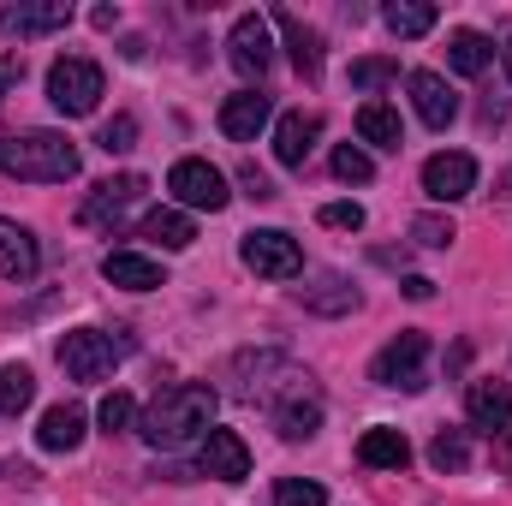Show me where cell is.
<instances>
[{
  "mask_svg": "<svg viewBox=\"0 0 512 506\" xmlns=\"http://www.w3.org/2000/svg\"><path fill=\"white\" fill-rule=\"evenodd\" d=\"M126 334H102V328H72L66 340H60V370L72 381H108L114 376V364L126 358Z\"/></svg>",
  "mask_w": 512,
  "mask_h": 506,
  "instance_id": "obj_5",
  "label": "cell"
},
{
  "mask_svg": "<svg viewBox=\"0 0 512 506\" xmlns=\"http://www.w3.org/2000/svg\"><path fill=\"white\" fill-rule=\"evenodd\" d=\"M370 381L399 387V393H423L429 387V334H417V328L393 334L376 352V364H370Z\"/></svg>",
  "mask_w": 512,
  "mask_h": 506,
  "instance_id": "obj_6",
  "label": "cell"
},
{
  "mask_svg": "<svg viewBox=\"0 0 512 506\" xmlns=\"http://www.w3.org/2000/svg\"><path fill=\"white\" fill-rule=\"evenodd\" d=\"M298 304L316 310V316H352L358 310V286L346 274H316V280L298 286Z\"/></svg>",
  "mask_w": 512,
  "mask_h": 506,
  "instance_id": "obj_16",
  "label": "cell"
},
{
  "mask_svg": "<svg viewBox=\"0 0 512 506\" xmlns=\"http://www.w3.org/2000/svg\"><path fill=\"white\" fill-rule=\"evenodd\" d=\"M96 143H102L108 155H126V149H137V120H131V114H120V120H108Z\"/></svg>",
  "mask_w": 512,
  "mask_h": 506,
  "instance_id": "obj_37",
  "label": "cell"
},
{
  "mask_svg": "<svg viewBox=\"0 0 512 506\" xmlns=\"http://www.w3.org/2000/svg\"><path fill=\"white\" fill-rule=\"evenodd\" d=\"M239 185H245V197H256V203H268V197H274L268 173H256V167H245V173H239Z\"/></svg>",
  "mask_w": 512,
  "mask_h": 506,
  "instance_id": "obj_39",
  "label": "cell"
},
{
  "mask_svg": "<svg viewBox=\"0 0 512 506\" xmlns=\"http://www.w3.org/2000/svg\"><path fill=\"white\" fill-rule=\"evenodd\" d=\"M358 459H364L370 471H405V465H411V441H405L399 429H370V435L358 441Z\"/></svg>",
  "mask_w": 512,
  "mask_h": 506,
  "instance_id": "obj_25",
  "label": "cell"
},
{
  "mask_svg": "<svg viewBox=\"0 0 512 506\" xmlns=\"http://www.w3.org/2000/svg\"><path fill=\"white\" fill-rule=\"evenodd\" d=\"M334 173H340L346 185H370V179H376V161H370L358 143H340V149H334Z\"/></svg>",
  "mask_w": 512,
  "mask_h": 506,
  "instance_id": "obj_33",
  "label": "cell"
},
{
  "mask_svg": "<svg viewBox=\"0 0 512 506\" xmlns=\"http://www.w3.org/2000/svg\"><path fill=\"white\" fill-rule=\"evenodd\" d=\"M274 506H328V489L310 483V477H286V483L274 489Z\"/></svg>",
  "mask_w": 512,
  "mask_h": 506,
  "instance_id": "obj_35",
  "label": "cell"
},
{
  "mask_svg": "<svg viewBox=\"0 0 512 506\" xmlns=\"http://www.w3.org/2000/svg\"><path fill=\"white\" fill-rule=\"evenodd\" d=\"M18 78H24V54H0V102L6 90H18Z\"/></svg>",
  "mask_w": 512,
  "mask_h": 506,
  "instance_id": "obj_38",
  "label": "cell"
},
{
  "mask_svg": "<svg viewBox=\"0 0 512 506\" xmlns=\"http://www.w3.org/2000/svg\"><path fill=\"white\" fill-rule=\"evenodd\" d=\"M167 191H173V203H179V209H209V215H221V209L233 203V191H227V173H221V167H209L203 155H185V161H173V173H167Z\"/></svg>",
  "mask_w": 512,
  "mask_h": 506,
  "instance_id": "obj_7",
  "label": "cell"
},
{
  "mask_svg": "<svg viewBox=\"0 0 512 506\" xmlns=\"http://www.w3.org/2000/svg\"><path fill=\"white\" fill-rule=\"evenodd\" d=\"M423 191H429L435 203H459V197H471V191H477V161L459 155V149L429 155V161H423Z\"/></svg>",
  "mask_w": 512,
  "mask_h": 506,
  "instance_id": "obj_10",
  "label": "cell"
},
{
  "mask_svg": "<svg viewBox=\"0 0 512 506\" xmlns=\"http://www.w3.org/2000/svg\"><path fill=\"white\" fill-rule=\"evenodd\" d=\"M227 54L245 78H262L274 66V36H268V18L262 12H239L233 18V36H227Z\"/></svg>",
  "mask_w": 512,
  "mask_h": 506,
  "instance_id": "obj_9",
  "label": "cell"
},
{
  "mask_svg": "<svg viewBox=\"0 0 512 506\" xmlns=\"http://www.w3.org/2000/svg\"><path fill=\"white\" fill-rule=\"evenodd\" d=\"M102 66L96 60H84V54H66V60H54L48 66V102L66 114V120H84V114H96V102H102Z\"/></svg>",
  "mask_w": 512,
  "mask_h": 506,
  "instance_id": "obj_4",
  "label": "cell"
},
{
  "mask_svg": "<svg viewBox=\"0 0 512 506\" xmlns=\"http://www.w3.org/2000/svg\"><path fill=\"white\" fill-rule=\"evenodd\" d=\"M143 191H149V179H143V173H120V179H102V185H96V197L84 203V215H78V221H84V227L120 221V215H126V209L137 203V197H143Z\"/></svg>",
  "mask_w": 512,
  "mask_h": 506,
  "instance_id": "obj_15",
  "label": "cell"
},
{
  "mask_svg": "<svg viewBox=\"0 0 512 506\" xmlns=\"http://www.w3.org/2000/svg\"><path fill=\"white\" fill-rule=\"evenodd\" d=\"M405 90H411V108H417V120H423L429 131H447V126H453L459 96L447 90V78H441V72H411V78H405Z\"/></svg>",
  "mask_w": 512,
  "mask_h": 506,
  "instance_id": "obj_13",
  "label": "cell"
},
{
  "mask_svg": "<svg viewBox=\"0 0 512 506\" xmlns=\"http://www.w3.org/2000/svg\"><path fill=\"white\" fill-rule=\"evenodd\" d=\"M36 441H42L48 453H72V447H84V411H78V405H54V411H42Z\"/></svg>",
  "mask_w": 512,
  "mask_h": 506,
  "instance_id": "obj_24",
  "label": "cell"
},
{
  "mask_svg": "<svg viewBox=\"0 0 512 506\" xmlns=\"http://www.w3.org/2000/svg\"><path fill=\"white\" fill-rule=\"evenodd\" d=\"M274 429L286 435V441H310L316 429H322V399L304 387V393H292V399H280L274 405Z\"/></svg>",
  "mask_w": 512,
  "mask_h": 506,
  "instance_id": "obj_22",
  "label": "cell"
},
{
  "mask_svg": "<svg viewBox=\"0 0 512 506\" xmlns=\"http://www.w3.org/2000/svg\"><path fill=\"white\" fill-rule=\"evenodd\" d=\"M30 399H36V376H30L24 364H6V370H0V417H18Z\"/></svg>",
  "mask_w": 512,
  "mask_h": 506,
  "instance_id": "obj_29",
  "label": "cell"
},
{
  "mask_svg": "<svg viewBox=\"0 0 512 506\" xmlns=\"http://www.w3.org/2000/svg\"><path fill=\"white\" fill-rule=\"evenodd\" d=\"M465 417H471V429H483V435H501L512 423V387L495 376L471 381V393H465Z\"/></svg>",
  "mask_w": 512,
  "mask_h": 506,
  "instance_id": "obj_14",
  "label": "cell"
},
{
  "mask_svg": "<svg viewBox=\"0 0 512 506\" xmlns=\"http://www.w3.org/2000/svg\"><path fill=\"white\" fill-rule=\"evenodd\" d=\"M447 60H453V72H465V78H483V72H489V60H495V42H489L483 30H453V42H447Z\"/></svg>",
  "mask_w": 512,
  "mask_h": 506,
  "instance_id": "obj_26",
  "label": "cell"
},
{
  "mask_svg": "<svg viewBox=\"0 0 512 506\" xmlns=\"http://www.w3.org/2000/svg\"><path fill=\"white\" fill-rule=\"evenodd\" d=\"M465 459H471L465 429H441V435L429 441V465H435V471H465Z\"/></svg>",
  "mask_w": 512,
  "mask_h": 506,
  "instance_id": "obj_30",
  "label": "cell"
},
{
  "mask_svg": "<svg viewBox=\"0 0 512 506\" xmlns=\"http://www.w3.org/2000/svg\"><path fill=\"white\" fill-rule=\"evenodd\" d=\"M90 24H96V30H114V24H120V12H114V6H96V12H90Z\"/></svg>",
  "mask_w": 512,
  "mask_h": 506,
  "instance_id": "obj_41",
  "label": "cell"
},
{
  "mask_svg": "<svg viewBox=\"0 0 512 506\" xmlns=\"http://www.w3.org/2000/svg\"><path fill=\"white\" fill-rule=\"evenodd\" d=\"M316 221L334 227V233H364V203H322Z\"/></svg>",
  "mask_w": 512,
  "mask_h": 506,
  "instance_id": "obj_36",
  "label": "cell"
},
{
  "mask_svg": "<svg viewBox=\"0 0 512 506\" xmlns=\"http://www.w3.org/2000/svg\"><path fill=\"white\" fill-rule=\"evenodd\" d=\"M399 292L423 304V298H435V280H423V274H405V280H399Z\"/></svg>",
  "mask_w": 512,
  "mask_h": 506,
  "instance_id": "obj_40",
  "label": "cell"
},
{
  "mask_svg": "<svg viewBox=\"0 0 512 506\" xmlns=\"http://www.w3.org/2000/svg\"><path fill=\"white\" fill-rule=\"evenodd\" d=\"M209 417H215V387L209 381H179V387L155 393V405L137 417V435L155 453H179L197 435H209Z\"/></svg>",
  "mask_w": 512,
  "mask_h": 506,
  "instance_id": "obj_1",
  "label": "cell"
},
{
  "mask_svg": "<svg viewBox=\"0 0 512 506\" xmlns=\"http://www.w3.org/2000/svg\"><path fill=\"white\" fill-rule=\"evenodd\" d=\"M0 173L36 179V185H66V179H78V149L60 131H18V137H0Z\"/></svg>",
  "mask_w": 512,
  "mask_h": 506,
  "instance_id": "obj_2",
  "label": "cell"
},
{
  "mask_svg": "<svg viewBox=\"0 0 512 506\" xmlns=\"http://www.w3.org/2000/svg\"><path fill=\"white\" fill-rule=\"evenodd\" d=\"M274 24H280V36H286V54H292V66H298V78H322V36L298 18V12H274Z\"/></svg>",
  "mask_w": 512,
  "mask_h": 506,
  "instance_id": "obj_18",
  "label": "cell"
},
{
  "mask_svg": "<svg viewBox=\"0 0 512 506\" xmlns=\"http://www.w3.org/2000/svg\"><path fill=\"white\" fill-rule=\"evenodd\" d=\"M501 197H507V203H512V167H507V173H501Z\"/></svg>",
  "mask_w": 512,
  "mask_h": 506,
  "instance_id": "obj_42",
  "label": "cell"
},
{
  "mask_svg": "<svg viewBox=\"0 0 512 506\" xmlns=\"http://www.w3.org/2000/svg\"><path fill=\"white\" fill-rule=\"evenodd\" d=\"M36 268H42V245H36V233L18 227V221H0V274H6V280H30Z\"/></svg>",
  "mask_w": 512,
  "mask_h": 506,
  "instance_id": "obj_19",
  "label": "cell"
},
{
  "mask_svg": "<svg viewBox=\"0 0 512 506\" xmlns=\"http://www.w3.org/2000/svg\"><path fill=\"white\" fill-rule=\"evenodd\" d=\"M96 423H102V435H126L131 423H137V399L114 387V393L102 399V411H96Z\"/></svg>",
  "mask_w": 512,
  "mask_h": 506,
  "instance_id": "obj_32",
  "label": "cell"
},
{
  "mask_svg": "<svg viewBox=\"0 0 512 506\" xmlns=\"http://www.w3.org/2000/svg\"><path fill=\"white\" fill-rule=\"evenodd\" d=\"M72 24V0H18L0 12V36H48V30H66Z\"/></svg>",
  "mask_w": 512,
  "mask_h": 506,
  "instance_id": "obj_11",
  "label": "cell"
},
{
  "mask_svg": "<svg viewBox=\"0 0 512 506\" xmlns=\"http://www.w3.org/2000/svg\"><path fill=\"white\" fill-rule=\"evenodd\" d=\"M501 66H507V78H512V36H507V48H501Z\"/></svg>",
  "mask_w": 512,
  "mask_h": 506,
  "instance_id": "obj_43",
  "label": "cell"
},
{
  "mask_svg": "<svg viewBox=\"0 0 512 506\" xmlns=\"http://www.w3.org/2000/svg\"><path fill=\"white\" fill-rule=\"evenodd\" d=\"M358 137L376 143V149H405V126H399V114L387 102H364L358 108Z\"/></svg>",
  "mask_w": 512,
  "mask_h": 506,
  "instance_id": "obj_27",
  "label": "cell"
},
{
  "mask_svg": "<svg viewBox=\"0 0 512 506\" xmlns=\"http://www.w3.org/2000/svg\"><path fill=\"white\" fill-rule=\"evenodd\" d=\"M143 239H155L161 251H185V245H197V221L185 209H149L143 215Z\"/></svg>",
  "mask_w": 512,
  "mask_h": 506,
  "instance_id": "obj_23",
  "label": "cell"
},
{
  "mask_svg": "<svg viewBox=\"0 0 512 506\" xmlns=\"http://www.w3.org/2000/svg\"><path fill=\"white\" fill-rule=\"evenodd\" d=\"M245 268L262 274V280H292L298 268H304V251H298V239L292 233H280V227H262V233H245Z\"/></svg>",
  "mask_w": 512,
  "mask_h": 506,
  "instance_id": "obj_8",
  "label": "cell"
},
{
  "mask_svg": "<svg viewBox=\"0 0 512 506\" xmlns=\"http://www.w3.org/2000/svg\"><path fill=\"white\" fill-rule=\"evenodd\" d=\"M399 78V60H387V54H376V60H352V90H382V84H393Z\"/></svg>",
  "mask_w": 512,
  "mask_h": 506,
  "instance_id": "obj_34",
  "label": "cell"
},
{
  "mask_svg": "<svg viewBox=\"0 0 512 506\" xmlns=\"http://www.w3.org/2000/svg\"><path fill=\"white\" fill-rule=\"evenodd\" d=\"M411 239H417L423 251H447V245L459 239V227H453V215H417V221H411Z\"/></svg>",
  "mask_w": 512,
  "mask_h": 506,
  "instance_id": "obj_31",
  "label": "cell"
},
{
  "mask_svg": "<svg viewBox=\"0 0 512 506\" xmlns=\"http://www.w3.org/2000/svg\"><path fill=\"white\" fill-rule=\"evenodd\" d=\"M316 149V120L310 114H280L274 120V161L280 167H304Z\"/></svg>",
  "mask_w": 512,
  "mask_h": 506,
  "instance_id": "obj_21",
  "label": "cell"
},
{
  "mask_svg": "<svg viewBox=\"0 0 512 506\" xmlns=\"http://www.w3.org/2000/svg\"><path fill=\"white\" fill-rule=\"evenodd\" d=\"M102 274H108V286H126V292H155V286H167L161 262H155V256H137V251H108Z\"/></svg>",
  "mask_w": 512,
  "mask_h": 506,
  "instance_id": "obj_20",
  "label": "cell"
},
{
  "mask_svg": "<svg viewBox=\"0 0 512 506\" xmlns=\"http://www.w3.org/2000/svg\"><path fill=\"white\" fill-rule=\"evenodd\" d=\"M382 18H387V30H393V36H405V42H417V36H429V30H435V6H429V0H393Z\"/></svg>",
  "mask_w": 512,
  "mask_h": 506,
  "instance_id": "obj_28",
  "label": "cell"
},
{
  "mask_svg": "<svg viewBox=\"0 0 512 506\" xmlns=\"http://www.w3.org/2000/svg\"><path fill=\"white\" fill-rule=\"evenodd\" d=\"M203 477H221V483H245L251 477V447L239 429H209L203 435Z\"/></svg>",
  "mask_w": 512,
  "mask_h": 506,
  "instance_id": "obj_12",
  "label": "cell"
},
{
  "mask_svg": "<svg viewBox=\"0 0 512 506\" xmlns=\"http://www.w3.org/2000/svg\"><path fill=\"white\" fill-rule=\"evenodd\" d=\"M268 120H274V102H268V96H256V90H239V96H227V102H221V131H227L233 143H251Z\"/></svg>",
  "mask_w": 512,
  "mask_h": 506,
  "instance_id": "obj_17",
  "label": "cell"
},
{
  "mask_svg": "<svg viewBox=\"0 0 512 506\" xmlns=\"http://www.w3.org/2000/svg\"><path fill=\"white\" fill-rule=\"evenodd\" d=\"M233 381H239L233 393L251 399V405L256 399H262V405H280V399H292V393L310 387V376H304L298 364H286L280 352H245V358L233 364Z\"/></svg>",
  "mask_w": 512,
  "mask_h": 506,
  "instance_id": "obj_3",
  "label": "cell"
}]
</instances>
